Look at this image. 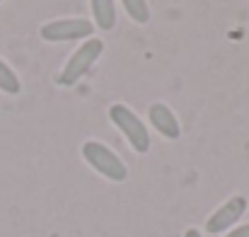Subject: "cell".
Segmentation results:
<instances>
[{
  "label": "cell",
  "mask_w": 249,
  "mask_h": 237,
  "mask_svg": "<svg viewBox=\"0 0 249 237\" xmlns=\"http://www.w3.org/2000/svg\"><path fill=\"white\" fill-rule=\"evenodd\" d=\"M104 54V41L97 36L85 39L83 44L71 54V58L66 61V66L58 73V85L61 87H75L80 80L89 73V68L99 61V56Z\"/></svg>",
  "instance_id": "1"
},
{
  "label": "cell",
  "mask_w": 249,
  "mask_h": 237,
  "mask_svg": "<svg viewBox=\"0 0 249 237\" xmlns=\"http://www.w3.org/2000/svg\"><path fill=\"white\" fill-rule=\"evenodd\" d=\"M109 121L121 131V136L128 141V146L138 153L145 155L150 150V131L143 124V119L126 104H111L109 107Z\"/></svg>",
  "instance_id": "2"
},
{
  "label": "cell",
  "mask_w": 249,
  "mask_h": 237,
  "mask_svg": "<svg viewBox=\"0 0 249 237\" xmlns=\"http://www.w3.org/2000/svg\"><path fill=\"white\" fill-rule=\"evenodd\" d=\"M83 158L94 172H99L109 182H116L119 184V182H126L128 179V167L124 164V160L119 158L109 146H104L99 141H87V143H83Z\"/></svg>",
  "instance_id": "3"
},
{
  "label": "cell",
  "mask_w": 249,
  "mask_h": 237,
  "mask_svg": "<svg viewBox=\"0 0 249 237\" xmlns=\"http://www.w3.org/2000/svg\"><path fill=\"white\" fill-rule=\"evenodd\" d=\"M94 32V24L85 17H63V19H51L39 29V36L49 44H63V41H78L89 39Z\"/></svg>",
  "instance_id": "4"
},
{
  "label": "cell",
  "mask_w": 249,
  "mask_h": 237,
  "mask_svg": "<svg viewBox=\"0 0 249 237\" xmlns=\"http://www.w3.org/2000/svg\"><path fill=\"white\" fill-rule=\"evenodd\" d=\"M245 211H247V199H245V196H232V199H228V201L208 218V223H206L208 235L228 233V230L245 216Z\"/></svg>",
  "instance_id": "5"
},
{
  "label": "cell",
  "mask_w": 249,
  "mask_h": 237,
  "mask_svg": "<svg viewBox=\"0 0 249 237\" xmlns=\"http://www.w3.org/2000/svg\"><path fill=\"white\" fill-rule=\"evenodd\" d=\"M148 119H150V124L155 126V131H158L160 136L169 138V141H177V138L181 136L179 119H177V114L167 107L165 102H153V104L148 107Z\"/></svg>",
  "instance_id": "6"
},
{
  "label": "cell",
  "mask_w": 249,
  "mask_h": 237,
  "mask_svg": "<svg viewBox=\"0 0 249 237\" xmlns=\"http://www.w3.org/2000/svg\"><path fill=\"white\" fill-rule=\"evenodd\" d=\"M92 22L102 32H111L116 27V2L114 0H89Z\"/></svg>",
  "instance_id": "7"
},
{
  "label": "cell",
  "mask_w": 249,
  "mask_h": 237,
  "mask_svg": "<svg viewBox=\"0 0 249 237\" xmlns=\"http://www.w3.org/2000/svg\"><path fill=\"white\" fill-rule=\"evenodd\" d=\"M126 15L136 22V24H148L150 22V5L148 0H121Z\"/></svg>",
  "instance_id": "8"
},
{
  "label": "cell",
  "mask_w": 249,
  "mask_h": 237,
  "mask_svg": "<svg viewBox=\"0 0 249 237\" xmlns=\"http://www.w3.org/2000/svg\"><path fill=\"white\" fill-rule=\"evenodd\" d=\"M0 92L5 94H19L22 92V82L17 78V73L0 58Z\"/></svg>",
  "instance_id": "9"
},
{
  "label": "cell",
  "mask_w": 249,
  "mask_h": 237,
  "mask_svg": "<svg viewBox=\"0 0 249 237\" xmlns=\"http://www.w3.org/2000/svg\"><path fill=\"white\" fill-rule=\"evenodd\" d=\"M225 237H249V223L247 225H240V228H235V230H230Z\"/></svg>",
  "instance_id": "10"
},
{
  "label": "cell",
  "mask_w": 249,
  "mask_h": 237,
  "mask_svg": "<svg viewBox=\"0 0 249 237\" xmlns=\"http://www.w3.org/2000/svg\"><path fill=\"white\" fill-rule=\"evenodd\" d=\"M184 237H203V235H201V230H196V228H189V230L184 233Z\"/></svg>",
  "instance_id": "11"
},
{
  "label": "cell",
  "mask_w": 249,
  "mask_h": 237,
  "mask_svg": "<svg viewBox=\"0 0 249 237\" xmlns=\"http://www.w3.org/2000/svg\"><path fill=\"white\" fill-rule=\"evenodd\" d=\"M0 2H2V0H0Z\"/></svg>",
  "instance_id": "12"
}]
</instances>
